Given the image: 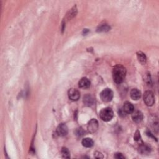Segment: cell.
I'll list each match as a JSON object with an SVG mask.
<instances>
[{
    "label": "cell",
    "instance_id": "5",
    "mask_svg": "<svg viewBox=\"0 0 159 159\" xmlns=\"http://www.w3.org/2000/svg\"><path fill=\"white\" fill-rule=\"evenodd\" d=\"M98 122L96 119H91L88 122V126H87L88 130L90 133H95L96 132V131L98 129Z\"/></svg>",
    "mask_w": 159,
    "mask_h": 159
},
{
    "label": "cell",
    "instance_id": "11",
    "mask_svg": "<svg viewBox=\"0 0 159 159\" xmlns=\"http://www.w3.org/2000/svg\"><path fill=\"white\" fill-rule=\"evenodd\" d=\"M83 102L84 104L87 106H91L93 105L95 102V99L91 95H86L83 97Z\"/></svg>",
    "mask_w": 159,
    "mask_h": 159
},
{
    "label": "cell",
    "instance_id": "1",
    "mask_svg": "<svg viewBox=\"0 0 159 159\" xmlns=\"http://www.w3.org/2000/svg\"><path fill=\"white\" fill-rule=\"evenodd\" d=\"M126 75V69L121 65H117L112 70V76L114 81L117 84H120L124 80Z\"/></svg>",
    "mask_w": 159,
    "mask_h": 159
},
{
    "label": "cell",
    "instance_id": "21",
    "mask_svg": "<svg viewBox=\"0 0 159 159\" xmlns=\"http://www.w3.org/2000/svg\"><path fill=\"white\" fill-rule=\"evenodd\" d=\"M76 134L78 135V136L83 135V130H82V129L80 128V129H77V132H76Z\"/></svg>",
    "mask_w": 159,
    "mask_h": 159
},
{
    "label": "cell",
    "instance_id": "2",
    "mask_svg": "<svg viewBox=\"0 0 159 159\" xmlns=\"http://www.w3.org/2000/svg\"><path fill=\"white\" fill-rule=\"evenodd\" d=\"M100 116L102 121L107 122L112 119L114 116V112L111 107H105L100 111Z\"/></svg>",
    "mask_w": 159,
    "mask_h": 159
},
{
    "label": "cell",
    "instance_id": "17",
    "mask_svg": "<svg viewBox=\"0 0 159 159\" xmlns=\"http://www.w3.org/2000/svg\"><path fill=\"white\" fill-rule=\"evenodd\" d=\"M110 29L109 26L107 25H102L101 26L99 27V28L98 29V31H105V30H108Z\"/></svg>",
    "mask_w": 159,
    "mask_h": 159
},
{
    "label": "cell",
    "instance_id": "20",
    "mask_svg": "<svg viewBox=\"0 0 159 159\" xmlns=\"http://www.w3.org/2000/svg\"><path fill=\"white\" fill-rule=\"evenodd\" d=\"M95 158H101L103 157V156H102V153L99 152H95Z\"/></svg>",
    "mask_w": 159,
    "mask_h": 159
},
{
    "label": "cell",
    "instance_id": "18",
    "mask_svg": "<svg viewBox=\"0 0 159 159\" xmlns=\"http://www.w3.org/2000/svg\"><path fill=\"white\" fill-rule=\"evenodd\" d=\"M134 139L136 141H139L141 139V135H140V132L139 131H137L134 134Z\"/></svg>",
    "mask_w": 159,
    "mask_h": 159
},
{
    "label": "cell",
    "instance_id": "10",
    "mask_svg": "<svg viewBox=\"0 0 159 159\" xmlns=\"http://www.w3.org/2000/svg\"><path fill=\"white\" fill-rule=\"evenodd\" d=\"M91 85V82L89 80V79H88L86 77L82 78L80 81L78 82V86L80 88H83V89H86L88 88Z\"/></svg>",
    "mask_w": 159,
    "mask_h": 159
},
{
    "label": "cell",
    "instance_id": "9",
    "mask_svg": "<svg viewBox=\"0 0 159 159\" xmlns=\"http://www.w3.org/2000/svg\"><path fill=\"white\" fill-rule=\"evenodd\" d=\"M132 119L136 123L141 122L143 119V114L139 111H136L132 112Z\"/></svg>",
    "mask_w": 159,
    "mask_h": 159
},
{
    "label": "cell",
    "instance_id": "8",
    "mask_svg": "<svg viewBox=\"0 0 159 159\" xmlns=\"http://www.w3.org/2000/svg\"><path fill=\"white\" fill-rule=\"evenodd\" d=\"M122 110L124 111L125 114H132L134 111V107L131 102L126 101L123 105Z\"/></svg>",
    "mask_w": 159,
    "mask_h": 159
},
{
    "label": "cell",
    "instance_id": "14",
    "mask_svg": "<svg viewBox=\"0 0 159 159\" xmlns=\"http://www.w3.org/2000/svg\"><path fill=\"white\" fill-rule=\"evenodd\" d=\"M81 143L84 147H87V148H90L93 146L94 142L93 140H92V139H91V138L87 137V138H85V139H83V141H82V142H81Z\"/></svg>",
    "mask_w": 159,
    "mask_h": 159
},
{
    "label": "cell",
    "instance_id": "15",
    "mask_svg": "<svg viewBox=\"0 0 159 159\" xmlns=\"http://www.w3.org/2000/svg\"><path fill=\"white\" fill-rule=\"evenodd\" d=\"M137 57L138 60H139V62L141 64H142V65H144L146 63L147 57H146V56L144 53H143L142 52H141V51H139V52H137Z\"/></svg>",
    "mask_w": 159,
    "mask_h": 159
},
{
    "label": "cell",
    "instance_id": "3",
    "mask_svg": "<svg viewBox=\"0 0 159 159\" xmlns=\"http://www.w3.org/2000/svg\"><path fill=\"white\" fill-rule=\"evenodd\" d=\"M100 98L103 102H109L113 98V92L110 88H106L101 92Z\"/></svg>",
    "mask_w": 159,
    "mask_h": 159
},
{
    "label": "cell",
    "instance_id": "16",
    "mask_svg": "<svg viewBox=\"0 0 159 159\" xmlns=\"http://www.w3.org/2000/svg\"><path fill=\"white\" fill-rule=\"evenodd\" d=\"M61 155L62 157L65 158H70V152L67 148L63 147L61 149Z\"/></svg>",
    "mask_w": 159,
    "mask_h": 159
},
{
    "label": "cell",
    "instance_id": "7",
    "mask_svg": "<svg viewBox=\"0 0 159 159\" xmlns=\"http://www.w3.org/2000/svg\"><path fill=\"white\" fill-rule=\"evenodd\" d=\"M57 134L58 136L64 137L68 134V127L65 124H60L57 128Z\"/></svg>",
    "mask_w": 159,
    "mask_h": 159
},
{
    "label": "cell",
    "instance_id": "6",
    "mask_svg": "<svg viewBox=\"0 0 159 159\" xmlns=\"http://www.w3.org/2000/svg\"><path fill=\"white\" fill-rule=\"evenodd\" d=\"M68 96L70 100L72 101H77L80 97V93L78 90L75 88H71L69 90Z\"/></svg>",
    "mask_w": 159,
    "mask_h": 159
},
{
    "label": "cell",
    "instance_id": "13",
    "mask_svg": "<svg viewBox=\"0 0 159 159\" xmlns=\"http://www.w3.org/2000/svg\"><path fill=\"white\" fill-rule=\"evenodd\" d=\"M139 151L141 154L145 155V154H147V153H150V152L151 151V149L149 146H148L146 144H144V143H142V144L139 146Z\"/></svg>",
    "mask_w": 159,
    "mask_h": 159
},
{
    "label": "cell",
    "instance_id": "19",
    "mask_svg": "<svg viewBox=\"0 0 159 159\" xmlns=\"http://www.w3.org/2000/svg\"><path fill=\"white\" fill-rule=\"evenodd\" d=\"M114 158L117 159H123L125 158V157L121 153H116L114 155Z\"/></svg>",
    "mask_w": 159,
    "mask_h": 159
},
{
    "label": "cell",
    "instance_id": "4",
    "mask_svg": "<svg viewBox=\"0 0 159 159\" xmlns=\"http://www.w3.org/2000/svg\"><path fill=\"white\" fill-rule=\"evenodd\" d=\"M143 101L148 106H152L155 103V96L151 91H147L143 95Z\"/></svg>",
    "mask_w": 159,
    "mask_h": 159
},
{
    "label": "cell",
    "instance_id": "12",
    "mask_svg": "<svg viewBox=\"0 0 159 159\" xmlns=\"http://www.w3.org/2000/svg\"><path fill=\"white\" fill-rule=\"evenodd\" d=\"M130 95H131V97L132 100H139L141 97V93L138 89L134 88V89H132L131 91Z\"/></svg>",
    "mask_w": 159,
    "mask_h": 159
}]
</instances>
